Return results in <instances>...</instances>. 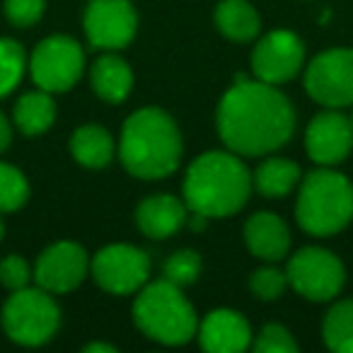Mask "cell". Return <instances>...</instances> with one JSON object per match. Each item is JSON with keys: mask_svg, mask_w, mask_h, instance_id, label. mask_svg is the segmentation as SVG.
I'll return each mask as SVG.
<instances>
[{"mask_svg": "<svg viewBox=\"0 0 353 353\" xmlns=\"http://www.w3.org/2000/svg\"><path fill=\"white\" fill-rule=\"evenodd\" d=\"M199 343L208 353H242L252 343V327L237 310H211L199 322Z\"/></svg>", "mask_w": 353, "mask_h": 353, "instance_id": "9a60e30c", "label": "cell"}, {"mask_svg": "<svg viewBox=\"0 0 353 353\" xmlns=\"http://www.w3.org/2000/svg\"><path fill=\"white\" fill-rule=\"evenodd\" d=\"M285 288H288V276L276 266H261L250 276V290L264 303L279 300L285 293Z\"/></svg>", "mask_w": 353, "mask_h": 353, "instance_id": "4316f807", "label": "cell"}, {"mask_svg": "<svg viewBox=\"0 0 353 353\" xmlns=\"http://www.w3.org/2000/svg\"><path fill=\"white\" fill-rule=\"evenodd\" d=\"M90 46L104 51L126 49L138 30V15L131 0H90L83 17Z\"/></svg>", "mask_w": 353, "mask_h": 353, "instance_id": "8fae6325", "label": "cell"}, {"mask_svg": "<svg viewBox=\"0 0 353 353\" xmlns=\"http://www.w3.org/2000/svg\"><path fill=\"white\" fill-rule=\"evenodd\" d=\"M0 322L6 334L20 346H41L51 341L61 327V310L54 293L44 288H20L3 305Z\"/></svg>", "mask_w": 353, "mask_h": 353, "instance_id": "8992f818", "label": "cell"}, {"mask_svg": "<svg viewBox=\"0 0 353 353\" xmlns=\"http://www.w3.org/2000/svg\"><path fill=\"white\" fill-rule=\"evenodd\" d=\"M30 75L46 92H68L85 70V54L73 37L51 34L37 44L30 59Z\"/></svg>", "mask_w": 353, "mask_h": 353, "instance_id": "ba28073f", "label": "cell"}, {"mask_svg": "<svg viewBox=\"0 0 353 353\" xmlns=\"http://www.w3.org/2000/svg\"><path fill=\"white\" fill-rule=\"evenodd\" d=\"M295 221L307 235L329 237L353 221V184L332 167H317L300 179Z\"/></svg>", "mask_w": 353, "mask_h": 353, "instance_id": "277c9868", "label": "cell"}, {"mask_svg": "<svg viewBox=\"0 0 353 353\" xmlns=\"http://www.w3.org/2000/svg\"><path fill=\"white\" fill-rule=\"evenodd\" d=\"M305 92L327 109L353 107V49L314 56L305 70Z\"/></svg>", "mask_w": 353, "mask_h": 353, "instance_id": "9c48e42d", "label": "cell"}, {"mask_svg": "<svg viewBox=\"0 0 353 353\" xmlns=\"http://www.w3.org/2000/svg\"><path fill=\"white\" fill-rule=\"evenodd\" d=\"M30 199V182L15 165L0 162V213L20 211Z\"/></svg>", "mask_w": 353, "mask_h": 353, "instance_id": "d4e9b609", "label": "cell"}, {"mask_svg": "<svg viewBox=\"0 0 353 353\" xmlns=\"http://www.w3.org/2000/svg\"><path fill=\"white\" fill-rule=\"evenodd\" d=\"M348 121H351V126H353V109H351V114H348Z\"/></svg>", "mask_w": 353, "mask_h": 353, "instance_id": "836d02e7", "label": "cell"}, {"mask_svg": "<svg viewBox=\"0 0 353 353\" xmlns=\"http://www.w3.org/2000/svg\"><path fill=\"white\" fill-rule=\"evenodd\" d=\"M213 20H216L221 34L228 37L230 41H237V44L252 41L261 30L259 12L247 0H223L216 8Z\"/></svg>", "mask_w": 353, "mask_h": 353, "instance_id": "7402d4cb", "label": "cell"}, {"mask_svg": "<svg viewBox=\"0 0 353 353\" xmlns=\"http://www.w3.org/2000/svg\"><path fill=\"white\" fill-rule=\"evenodd\" d=\"M256 353H295L298 341L283 324H266L254 341Z\"/></svg>", "mask_w": 353, "mask_h": 353, "instance_id": "83f0119b", "label": "cell"}, {"mask_svg": "<svg viewBox=\"0 0 353 353\" xmlns=\"http://www.w3.org/2000/svg\"><path fill=\"white\" fill-rule=\"evenodd\" d=\"M114 152H117V143H114L112 133L97 123L78 126L70 136V155L78 165L88 167V170L107 167L114 160Z\"/></svg>", "mask_w": 353, "mask_h": 353, "instance_id": "d6986e66", "label": "cell"}, {"mask_svg": "<svg viewBox=\"0 0 353 353\" xmlns=\"http://www.w3.org/2000/svg\"><path fill=\"white\" fill-rule=\"evenodd\" d=\"M201 274V254L194 250H179L174 254L167 256L165 266H162V276L172 283H176L179 288L189 285L199 279Z\"/></svg>", "mask_w": 353, "mask_h": 353, "instance_id": "484cf974", "label": "cell"}, {"mask_svg": "<svg viewBox=\"0 0 353 353\" xmlns=\"http://www.w3.org/2000/svg\"><path fill=\"white\" fill-rule=\"evenodd\" d=\"M182 133L174 119L157 107H143L126 119L119 141V160L138 179L170 176L182 160Z\"/></svg>", "mask_w": 353, "mask_h": 353, "instance_id": "3957f363", "label": "cell"}, {"mask_svg": "<svg viewBox=\"0 0 353 353\" xmlns=\"http://www.w3.org/2000/svg\"><path fill=\"white\" fill-rule=\"evenodd\" d=\"M90 271V256L78 242L61 240L46 247L34 264V281L39 288L54 295L70 293L85 281Z\"/></svg>", "mask_w": 353, "mask_h": 353, "instance_id": "4fadbf2b", "label": "cell"}, {"mask_svg": "<svg viewBox=\"0 0 353 353\" xmlns=\"http://www.w3.org/2000/svg\"><path fill=\"white\" fill-rule=\"evenodd\" d=\"M187 203L172 194H152L136 208V225L150 240H167L187 225Z\"/></svg>", "mask_w": 353, "mask_h": 353, "instance_id": "2e32d148", "label": "cell"}, {"mask_svg": "<svg viewBox=\"0 0 353 353\" xmlns=\"http://www.w3.org/2000/svg\"><path fill=\"white\" fill-rule=\"evenodd\" d=\"M12 143V126L10 121H8V117L3 112H0V152L8 150Z\"/></svg>", "mask_w": 353, "mask_h": 353, "instance_id": "4dcf8cb0", "label": "cell"}, {"mask_svg": "<svg viewBox=\"0 0 353 353\" xmlns=\"http://www.w3.org/2000/svg\"><path fill=\"white\" fill-rule=\"evenodd\" d=\"M322 339L336 353H353V298L332 305L322 322Z\"/></svg>", "mask_w": 353, "mask_h": 353, "instance_id": "603a6c76", "label": "cell"}, {"mask_svg": "<svg viewBox=\"0 0 353 353\" xmlns=\"http://www.w3.org/2000/svg\"><path fill=\"white\" fill-rule=\"evenodd\" d=\"M216 123L228 150L242 157H261L290 141L295 112L276 85L237 78L218 104Z\"/></svg>", "mask_w": 353, "mask_h": 353, "instance_id": "6da1fadb", "label": "cell"}, {"mask_svg": "<svg viewBox=\"0 0 353 353\" xmlns=\"http://www.w3.org/2000/svg\"><path fill=\"white\" fill-rule=\"evenodd\" d=\"M133 322L162 346H184L196 336L199 319L182 288L167 279L145 283L133 303Z\"/></svg>", "mask_w": 353, "mask_h": 353, "instance_id": "5b68a950", "label": "cell"}, {"mask_svg": "<svg viewBox=\"0 0 353 353\" xmlns=\"http://www.w3.org/2000/svg\"><path fill=\"white\" fill-rule=\"evenodd\" d=\"M3 232H6V228H3V221H0V240H3Z\"/></svg>", "mask_w": 353, "mask_h": 353, "instance_id": "d6a6232c", "label": "cell"}, {"mask_svg": "<svg viewBox=\"0 0 353 353\" xmlns=\"http://www.w3.org/2000/svg\"><path fill=\"white\" fill-rule=\"evenodd\" d=\"M288 285L312 303H329L341 293L346 269L334 252L324 247H303L288 259Z\"/></svg>", "mask_w": 353, "mask_h": 353, "instance_id": "52a82bcc", "label": "cell"}, {"mask_svg": "<svg viewBox=\"0 0 353 353\" xmlns=\"http://www.w3.org/2000/svg\"><path fill=\"white\" fill-rule=\"evenodd\" d=\"M90 274L107 293L131 295L148 283L150 256L133 245H107L90 259Z\"/></svg>", "mask_w": 353, "mask_h": 353, "instance_id": "30bf717a", "label": "cell"}, {"mask_svg": "<svg viewBox=\"0 0 353 353\" xmlns=\"http://www.w3.org/2000/svg\"><path fill=\"white\" fill-rule=\"evenodd\" d=\"M305 63V44L288 30L269 32L256 41L252 51V70L256 80L269 85H283L300 73Z\"/></svg>", "mask_w": 353, "mask_h": 353, "instance_id": "7c38bea8", "label": "cell"}, {"mask_svg": "<svg viewBox=\"0 0 353 353\" xmlns=\"http://www.w3.org/2000/svg\"><path fill=\"white\" fill-rule=\"evenodd\" d=\"M245 245L261 261H281L290 252V230L281 216L259 211L245 223Z\"/></svg>", "mask_w": 353, "mask_h": 353, "instance_id": "e0dca14e", "label": "cell"}, {"mask_svg": "<svg viewBox=\"0 0 353 353\" xmlns=\"http://www.w3.org/2000/svg\"><path fill=\"white\" fill-rule=\"evenodd\" d=\"M83 351L85 353H117V346H112V343H104V341H92V343H88Z\"/></svg>", "mask_w": 353, "mask_h": 353, "instance_id": "1f68e13d", "label": "cell"}, {"mask_svg": "<svg viewBox=\"0 0 353 353\" xmlns=\"http://www.w3.org/2000/svg\"><path fill=\"white\" fill-rule=\"evenodd\" d=\"M46 0H6V17L12 27H34L44 17Z\"/></svg>", "mask_w": 353, "mask_h": 353, "instance_id": "f1b7e54d", "label": "cell"}, {"mask_svg": "<svg viewBox=\"0 0 353 353\" xmlns=\"http://www.w3.org/2000/svg\"><path fill=\"white\" fill-rule=\"evenodd\" d=\"M252 172L232 150H208L189 165L184 176V203L206 218L237 213L252 194Z\"/></svg>", "mask_w": 353, "mask_h": 353, "instance_id": "7a4b0ae2", "label": "cell"}, {"mask_svg": "<svg viewBox=\"0 0 353 353\" xmlns=\"http://www.w3.org/2000/svg\"><path fill=\"white\" fill-rule=\"evenodd\" d=\"M90 85L99 99L121 104L133 90V70L121 56H99L90 68Z\"/></svg>", "mask_w": 353, "mask_h": 353, "instance_id": "ac0fdd59", "label": "cell"}, {"mask_svg": "<svg viewBox=\"0 0 353 353\" xmlns=\"http://www.w3.org/2000/svg\"><path fill=\"white\" fill-rule=\"evenodd\" d=\"M27 70V54L20 41L0 37V97H8Z\"/></svg>", "mask_w": 353, "mask_h": 353, "instance_id": "cb8c5ba5", "label": "cell"}, {"mask_svg": "<svg viewBox=\"0 0 353 353\" xmlns=\"http://www.w3.org/2000/svg\"><path fill=\"white\" fill-rule=\"evenodd\" d=\"M12 121H15L17 131L25 133V136L46 133L56 121V102L51 92L34 90V92L22 94L15 102V109H12Z\"/></svg>", "mask_w": 353, "mask_h": 353, "instance_id": "ffe728a7", "label": "cell"}, {"mask_svg": "<svg viewBox=\"0 0 353 353\" xmlns=\"http://www.w3.org/2000/svg\"><path fill=\"white\" fill-rule=\"evenodd\" d=\"M303 179V172L288 157H266L259 167L254 170V182L256 192L266 199H283L293 192Z\"/></svg>", "mask_w": 353, "mask_h": 353, "instance_id": "44dd1931", "label": "cell"}, {"mask_svg": "<svg viewBox=\"0 0 353 353\" xmlns=\"http://www.w3.org/2000/svg\"><path fill=\"white\" fill-rule=\"evenodd\" d=\"M32 279H34V269H30L27 259H22L20 254H8L0 261V283L8 290L27 288Z\"/></svg>", "mask_w": 353, "mask_h": 353, "instance_id": "f546056e", "label": "cell"}, {"mask_svg": "<svg viewBox=\"0 0 353 353\" xmlns=\"http://www.w3.org/2000/svg\"><path fill=\"white\" fill-rule=\"evenodd\" d=\"M305 150L319 167L341 165L353 150V126L346 114L327 109L305 128Z\"/></svg>", "mask_w": 353, "mask_h": 353, "instance_id": "5bb4252c", "label": "cell"}]
</instances>
